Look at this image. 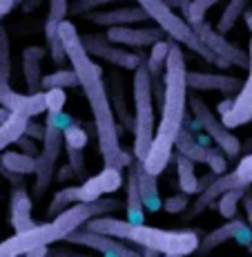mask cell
Masks as SVG:
<instances>
[{"instance_id": "obj_6", "label": "cell", "mask_w": 252, "mask_h": 257, "mask_svg": "<svg viewBox=\"0 0 252 257\" xmlns=\"http://www.w3.org/2000/svg\"><path fill=\"white\" fill-rule=\"evenodd\" d=\"M121 172L123 170L105 166L98 175L87 177L81 186H67V188H63V190L54 192V199L49 201L47 215L54 219L56 215H61L63 210H67L69 206H74V204H81V201H98V199H103V197H110L112 192H116L118 188L125 184Z\"/></svg>"}, {"instance_id": "obj_43", "label": "cell", "mask_w": 252, "mask_h": 257, "mask_svg": "<svg viewBox=\"0 0 252 257\" xmlns=\"http://www.w3.org/2000/svg\"><path fill=\"white\" fill-rule=\"evenodd\" d=\"M23 0H0V25H3V18L12 12L16 5H21Z\"/></svg>"}, {"instance_id": "obj_31", "label": "cell", "mask_w": 252, "mask_h": 257, "mask_svg": "<svg viewBox=\"0 0 252 257\" xmlns=\"http://www.w3.org/2000/svg\"><path fill=\"white\" fill-rule=\"evenodd\" d=\"M27 116H21V114H12L5 125H0V152H5L12 143H16L21 137L25 135L27 130Z\"/></svg>"}, {"instance_id": "obj_18", "label": "cell", "mask_w": 252, "mask_h": 257, "mask_svg": "<svg viewBox=\"0 0 252 257\" xmlns=\"http://www.w3.org/2000/svg\"><path fill=\"white\" fill-rule=\"evenodd\" d=\"M112 43L123 47H147L156 45L163 41L161 27H134V25H121V27H110L105 34Z\"/></svg>"}, {"instance_id": "obj_36", "label": "cell", "mask_w": 252, "mask_h": 257, "mask_svg": "<svg viewBox=\"0 0 252 257\" xmlns=\"http://www.w3.org/2000/svg\"><path fill=\"white\" fill-rule=\"evenodd\" d=\"M110 3H118V0H74V3H69V14L72 16H87L90 12H96L98 7Z\"/></svg>"}, {"instance_id": "obj_3", "label": "cell", "mask_w": 252, "mask_h": 257, "mask_svg": "<svg viewBox=\"0 0 252 257\" xmlns=\"http://www.w3.org/2000/svg\"><path fill=\"white\" fill-rule=\"evenodd\" d=\"M87 228L96 230L103 235H112L116 239L130 241L141 248L159 250L161 255H192L196 253L201 239L192 230H165L156 228V226L147 224H132L127 219H116V217H96V219L87 221Z\"/></svg>"}, {"instance_id": "obj_47", "label": "cell", "mask_w": 252, "mask_h": 257, "mask_svg": "<svg viewBox=\"0 0 252 257\" xmlns=\"http://www.w3.org/2000/svg\"><path fill=\"white\" fill-rule=\"evenodd\" d=\"M141 253H143V257H163L159 250H152V248H141Z\"/></svg>"}, {"instance_id": "obj_26", "label": "cell", "mask_w": 252, "mask_h": 257, "mask_svg": "<svg viewBox=\"0 0 252 257\" xmlns=\"http://www.w3.org/2000/svg\"><path fill=\"white\" fill-rule=\"evenodd\" d=\"M125 219L132 224H145V204H143L141 188H138L136 175L132 168L125 179Z\"/></svg>"}, {"instance_id": "obj_16", "label": "cell", "mask_w": 252, "mask_h": 257, "mask_svg": "<svg viewBox=\"0 0 252 257\" xmlns=\"http://www.w3.org/2000/svg\"><path fill=\"white\" fill-rule=\"evenodd\" d=\"M248 54H250V70H248V78L243 81L239 94L232 98L230 110L221 116V121L234 130L239 125H245V123H252V38L248 45Z\"/></svg>"}, {"instance_id": "obj_17", "label": "cell", "mask_w": 252, "mask_h": 257, "mask_svg": "<svg viewBox=\"0 0 252 257\" xmlns=\"http://www.w3.org/2000/svg\"><path fill=\"white\" fill-rule=\"evenodd\" d=\"M232 188H241L239 179H236V175H234V170L219 175L210 186H205L203 190L196 195L194 204L190 206V212L185 215V219L190 221V219H194V217H199L201 212H205L210 206H214V201H219L221 197L225 195V192L232 190Z\"/></svg>"}, {"instance_id": "obj_2", "label": "cell", "mask_w": 252, "mask_h": 257, "mask_svg": "<svg viewBox=\"0 0 252 257\" xmlns=\"http://www.w3.org/2000/svg\"><path fill=\"white\" fill-rule=\"evenodd\" d=\"M187 65L181 43L172 41L170 56L163 74V101H161V121L156 125V135L152 148L145 157V168L152 175L159 177L170 164L172 150L176 148L179 132L185 125V107H187Z\"/></svg>"}, {"instance_id": "obj_48", "label": "cell", "mask_w": 252, "mask_h": 257, "mask_svg": "<svg viewBox=\"0 0 252 257\" xmlns=\"http://www.w3.org/2000/svg\"><path fill=\"white\" fill-rule=\"evenodd\" d=\"M243 18H245V23H248V29L252 32V12H245V14H243Z\"/></svg>"}, {"instance_id": "obj_11", "label": "cell", "mask_w": 252, "mask_h": 257, "mask_svg": "<svg viewBox=\"0 0 252 257\" xmlns=\"http://www.w3.org/2000/svg\"><path fill=\"white\" fill-rule=\"evenodd\" d=\"M192 29L196 32V36L203 41V45L210 49L214 56H219L223 63L228 65H234V67H241V70H250V54L248 49H241L236 43H230L225 38V34H221L216 27H212L210 23L205 21H196V23H190Z\"/></svg>"}, {"instance_id": "obj_4", "label": "cell", "mask_w": 252, "mask_h": 257, "mask_svg": "<svg viewBox=\"0 0 252 257\" xmlns=\"http://www.w3.org/2000/svg\"><path fill=\"white\" fill-rule=\"evenodd\" d=\"M132 96H134V159L145 161L156 135L154 123V85L147 63L134 70L132 78Z\"/></svg>"}, {"instance_id": "obj_5", "label": "cell", "mask_w": 252, "mask_h": 257, "mask_svg": "<svg viewBox=\"0 0 252 257\" xmlns=\"http://www.w3.org/2000/svg\"><path fill=\"white\" fill-rule=\"evenodd\" d=\"M136 5H141V7L145 9L147 16L156 23V27H161L172 41H176V43H181V45H185L187 49H192V52L199 54L207 63H216V65H221V67H230L228 63H223L219 56H214V54L203 45V41L196 36L192 25L187 23L185 18H181L165 0H136Z\"/></svg>"}, {"instance_id": "obj_45", "label": "cell", "mask_w": 252, "mask_h": 257, "mask_svg": "<svg viewBox=\"0 0 252 257\" xmlns=\"http://www.w3.org/2000/svg\"><path fill=\"white\" fill-rule=\"evenodd\" d=\"M47 253H49V246H43V248L32 250V253H27L25 257H47Z\"/></svg>"}, {"instance_id": "obj_29", "label": "cell", "mask_w": 252, "mask_h": 257, "mask_svg": "<svg viewBox=\"0 0 252 257\" xmlns=\"http://www.w3.org/2000/svg\"><path fill=\"white\" fill-rule=\"evenodd\" d=\"M3 168L14 175H36V157L27 152H3Z\"/></svg>"}, {"instance_id": "obj_19", "label": "cell", "mask_w": 252, "mask_h": 257, "mask_svg": "<svg viewBox=\"0 0 252 257\" xmlns=\"http://www.w3.org/2000/svg\"><path fill=\"white\" fill-rule=\"evenodd\" d=\"M243 81L230 74L214 72H187V87L194 92H221V94H239Z\"/></svg>"}, {"instance_id": "obj_12", "label": "cell", "mask_w": 252, "mask_h": 257, "mask_svg": "<svg viewBox=\"0 0 252 257\" xmlns=\"http://www.w3.org/2000/svg\"><path fill=\"white\" fill-rule=\"evenodd\" d=\"M81 41H83V47L90 52V56L107 61L110 65L121 67L125 72H134L136 67H141L145 63V58L141 54L130 52V49H125L123 45L112 43L105 34H85V36H81Z\"/></svg>"}, {"instance_id": "obj_38", "label": "cell", "mask_w": 252, "mask_h": 257, "mask_svg": "<svg viewBox=\"0 0 252 257\" xmlns=\"http://www.w3.org/2000/svg\"><path fill=\"white\" fill-rule=\"evenodd\" d=\"M45 98H47V112H63L67 103V94L61 87H52L45 90Z\"/></svg>"}, {"instance_id": "obj_9", "label": "cell", "mask_w": 252, "mask_h": 257, "mask_svg": "<svg viewBox=\"0 0 252 257\" xmlns=\"http://www.w3.org/2000/svg\"><path fill=\"white\" fill-rule=\"evenodd\" d=\"M45 139H43L41 155L36 157V181H34V195L36 197H43L47 188L54 184V172H56L58 159H61L63 148H65V130L49 121H45Z\"/></svg>"}, {"instance_id": "obj_7", "label": "cell", "mask_w": 252, "mask_h": 257, "mask_svg": "<svg viewBox=\"0 0 252 257\" xmlns=\"http://www.w3.org/2000/svg\"><path fill=\"white\" fill-rule=\"evenodd\" d=\"M12 47H9V34L0 25V105L7 107L12 114H21L34 118L43 112H47V98L45 92L36 94H21L12 90Z\"/></svg>"}, {"instance_id": "obj_37", "label": "cell", "mask_w": 252, "mask_h": 257, "mask_svg": "<svg viewBox=\"0 0 252 257\" xmlns=\"http://www.w3.org/2000/svg\"><path fill=\"white\" fill-rule=\"evenodd\" d=\"M65 150H67V164L72 166L74 177L85 181L87 179V161H85L83 150H74V148H65Z\"/></svg>"}, {"instance_id": "obj_33", "label": "cell", "mask_w": 252, "mask_h": 257, "mask_svg": "<svg viewBox=\"0 0 252 257\" xmlns=\"http://www.w3.org/2000/svg\"><path fill=\"white\" fill-rule=\"evenodd\" d=\"M250 186H241V188H232L223 197L219 199V212L225 217V219H234L236 217V206L239 201H243V197L248 195Z\"/></svg>"}, {"instance_id": "obj_42", "label": "cell", "mask_w": 252, "mask_h": 257, "mask_svg": "<svg viewBox=\"0 0 252 257\" xmlns=\"http://www.w3.org/2000/svg\"><path fill=\"white\" fill-rule=\"evenodd\" d=\"M16 146L21 148V152H27V155H32V157L41 155V150H38V146H36V139H32V137H27V135H23L21 139L16 141Z\"/></svg>"}, {"instance_id": "obj_1", "label": "cell", "mask_w": 252, "mask_h": 257, "mask_svg": "<svg viewBox=\"0 0 252 257\" xmlns=\"http://www.w3.org/2000/svg\"><path fill=\"white\" fill-rule=\"evenodd\" d=\"M58 34H61V41L65 45L69 63H72L74 72L78 74L81 90L85 94L87 103H90V112L94 116V125H96L98 150H101L103 164L110 168H116V170L130 168L132 161H134V152L123 150V146H121V127L116 123L110 90H107L105 78H103V67L83 47L81 34H78L76 25L63 21Z\"/></svg>"}, {"instance_id": "obj_28", "label": "cell", "mask_w": 252, "mask_h": 257, "mask_svg": "<svg viewBox=\"0 0 252 257\" xmlns=\"http://www.w3.org/2000/svg\"><path fill=\"white\" fill-rule=\"evenodd\" d=\"M172 49V38L170 41H159L150 49V61H147V70L152 74V83H163V74H165V63Z\"/></svg>"}, {"instance_id": "obj_46", "label": "cell", "mask_w": 252, "mask_h": 257, "mask_svg": "<svg viewBox=\"0 0 252 257\" xmlns=\"http://www.w3.org/2000/svg\"><path fill=\"white\" fill-rule=\"evenodd\" d=\"M9 118H12V112H9L7 107H3V105H0V125H5V123H7Z\"/></svg>"}, {"instance_id": "obj_14", "label": "cell", "mask_w": 252, "mask_h": 257, "mask_svg": "<svg viewBox=\"0 0 252 257\" xmlns=\"http://www.w3.org/2000/svg\"><path fill=\"white\" fill-rule=\"evenodd\" d=\"M67 244L72 246H85L90 250H96L101 255H112V257H143L141 250H134L130 246H125L123 239H116L112 235H103L96 230H90L87 226L76 228L72 235H67Z\"/></svg>"}, {"instance_id": "obj_24", "label": "cell", "mask_w": 252, "mask_h": 257, "mask_svg": "<svg viewBox=\"0 0 252 257\" xmlns=\"http://www.w3.org/2000/svg\"><path fill=\"white\" fill-rule=\"evenodd\" d=\"M248 224V221H243V219H228L223 226H219V228H214L212 233H207L203 239H201V244H199V248H196V255L199 257H205V255H210L214 248H219L221 244H225V241H230V239H234L236 235L241 233V228Z\"/></svg>"}, {"instance_id": "obj_30", "label": "cell", "mask_w": 252, "mask_h": 257, "mask_svg": "<svg viewBox=\"0 0 252 257\" xmlns=\"http://www.w3.org/2000/svg\"><path fill=\"white\" fill-rule=\"evenodd\" d=\"M248 5H250V0H230L225 5L223 14L219 16V21H216V29L221 34H230L236 27L239 18H243V14L248 12Z\"/></svg>"}, {"instance_id": "obj_49", "label": "cell", "mask_w": 252, "mask_h": 257, "mask_svg": "<svg viewBox=\"0 0 252 257\" xmlns=\"http://www.w3.org/2000/svg\"><path fill=\"white\" fill-rule=\"evenodd\" d=\"M163 257H183V255H163Z\"/></svg>"}, {"instance_id": "obj_15", "label": "cell", "mask_w": 252, "mask_h": 257, "mask_svg": "<svg viewBox=\"0 0 252 257\" xmlns=\"http://www.w3.org/2000/svg\"><path fill=\"white\" fill-rule=\"evenodd\" d=\"M67 14H69V0H49L47 21H45V41H47L49 58H52L58 67H63L69 61L65 45H63V41H61V34H58V29H61Z\"/></svg>"}, {"instance_id": "obj_10", "label": "cell", "mask_w": 252, "mask_h": 257, "mask_svg": "<svg viewBox=\"0 0 252 257\" xmlns=\"http://www.w3.org/2000/svg\"><path fill=\"white\" fill-rule=\"evenodd\" d=\"M187 105H190L192 114H194V121H199V125L203 127L207 132V137L214 141V146H219L232 159L241 155V141L236 139L234 132L221 121V116H216L214 112L210 110V105H207L203 98L192 94V96H187Z\"/></svg>"}, {"instance_id": "obj_39", "label": "cell", "mask_w": 252, "mask_h": 257, "mask_svg": "<svg viewBox=\"0 0 252 257\" xmlns=\"http://www.w3.org/2000/svg\"><path fill=\"white\" fill-rule=\"evenodd\" d=\"M187 206H190V195L181 192V195H172L163 201V210L170 212V215H181Z\"/></svg>"}, {"instance_id": "obj_34", "label": "cell", "mask_w": 252, "mask_h": 257, "mask_svg": "<svg viewBox=\"0 0 252 257\" xmlns=\"http://www.w3.org/2000/svg\"><path fill=\"white\" fill-rule=\"evenodd\" d=\"M216 3H221V0H190V3L185 5V21L187 23L203 21L205 14L210 12Z\"/></svg>"}, {"instance_id": "obj_22", "label": "cell", "mask_w": 252, "mask_h": 257, "mask_svg": "<svg viewBox=\"0 0 252 257\" xmlns=\"http://www.w3.org/2000/svg\"><path fill=\"white\" fill-rule=\"evenodd\" d=\"M130 168L134 170V175H136V181H138V188H141L145 210L147 212H159L163 208V199L159 195V177L152 175V172L145 168V164L138 161V159L132 161Z\"/></svg>"}, {"instance_id": "obj_8", "label": "cell", "mask_w": 252, "mask_h": 257, "mask_svg": "<svg viewBox=\"0 0 252 257\" xmlns=\"http://www.w3.org/2000/svg\"><path fill=\"white\" fill-rule=\"evenodd\" d=\"M65 239H67L65 228H63L61 221L54 217L52 221L36 224L34 228L16 233L14 237H9V239L0 241V257H25L36 248H43V246L56 244V241H65Z\"/></svg>"}, {"instance_id": "obj_27", "label": "cell", "mask_w": 252, "mask_h": 257, "mask_svg": "<svg viewBox=\"0 0 252 257\" xmlns=\"http://www.w3.org/2000/svg\"><path fill=\"white\" fill-rule=\"evenodd\" d=\"M176 175H179V188L185 195H199V177H196L194 161L187 159L185 155H176Z\"/></svg>"}, {"instance_id": "obj_21", "label": "cell", "mask_w": 252, "mask_h": 257, "mask_svg": "<svg viewBox=\"0 0 252 257\" xmlns=\"http://www.w3.org/2000/svg\"><path fill=\"white\" fill-rule=\"evenodd\" d=\"M47 54L49 52L45 47H38V45L23 49V76H25V83H27L29 94L43 92V61H45Z\"/></svg>"}, {"instance_id": "obj_13", "label": "cell", "mask_w": 252, "mask_h": 257, "mask_svg": "<svg viewBox=\"0 0 252 257\" xmlns=\"http://www.w3.org/2000/svg\"><path fill=\"white\" fill-rule=\"evenodd\" d=\"M176 150L181 155H185L187 159H192L194 164H205L210 168V172L214 175H223L228 172V155L221 150L219 146H203L196 141V137L183 125V130L179 132L176 139Z\"/></svg>"}, {"instance_id": "obj_25", "label": "cell", "mask_w": 252, "mask_h": 257, "mask_svg": "<svg viewBox=\"0 0 252 257\" xmlns=\"http://www.w3.org/2000/svg\"><path fill=\"white\" fill-rule=\"evenodd\" d=\"M110 98H112V107H114V114H116V121H121L125 125V130H132L134 132V116L130 114L127 110V94H125V83H123V76L121 72L114 70L110 72Z\"/></svg>"}, {"instance_id": "obj_35", "label": "cell", "mask_w": 252, "mask_h": 257, "mask_svg": "<svg viewBox=\"0 0 252 257\" xmlns=\"http://www.w3.org/2000/svg\"><path fill=\"white\" fill-rule=\"evenodd\" d=\"M90 137L83 130L78 123H72L69 127H65V148H74V150H83L87 146Z\"/></svg>"}, {"instance_id": "obj_20", "label": "cell", "mask_w": 252, "mask_h": 257, "mask_svg": "<svg viewBox=\"0 0 252 257\" xmlns=\"http://www.w3.org/2000/svg\"><path fill=\"white\" fill-rule=\"evenodd\" d=\"M87 21L94 25H101V27H121V25H138L143 21H147V14L141 5L134 7H118V9H110V12H90L87 14Z\"/></svg>"}, {"instance_id": "obj_23", "label": "cell", "mask_w": 252, "mask_h": 257, "mask_svg": "<svg viewBox=\"0 0 252 257\" xmlns=\"http://www.w3.org/2000/svg\"><path fill=\"white\" fill-rule=\"evenodd\" d=\"M9 219H12V228L16 233L29 230L36 226V221L32 219V199H29L27 190L23 186L14 188L12 199H9Z\"/></svg>"}, {"instance_id": "obj_32", "label": "cell", "mask_w": 252, "mask_h": 257, "mask_svg": "<svg viewBox=\"0 0 252 257\" xmlns=\"http://www.w3.org/2000/svg\"><path fill=\"white\" fill-rule=\"evenodd\" d=\"M43 87L45 90H52V87H61V90H67V87H81V83H78V74L72 70H65V67H61V70L47 74V76H43Z\"/></svg>"}, {"instance_id": "obj_40", "label": "cell", "mask_w": 252, "mask_h": 257, "mask_svg": "<svg viewBox=\"0 0 252 257\" xmlns=\"http://www.w3.org/2000/svg\"><path fill=\"white\" fill-rule=\"evenodd\" d=\"M234 175L241 186H252V152L239 161V166L234 168Z\"/></svg>"}, {"instance_id": "obj_41", "label": "cell", "mask_w": 252, "mask_h": 257, "mask_svg": "<svg viewBox=\"0 0 252 257\" xmlns=\"http://www.w3.org/2000/svg\"><path fill=\"white\" fill-rule=\"evenodd\" d=\"M45 132H47L45 123H34L32 118L27 121V130H25V135L27 137H32V139H36V141H43L45 139Z\"/></svg>"}, {"instance_id": "obj_44", "label": "cell", "mask_w": 252, "mask_h": 257, "mask_svg": "<svg viewBox=\"0 0 252 257\" xmlns=\"http://www.w3.org/2000/svg\"><path fill=\"white\" fill-rule=\"evenodd\" d=\"M243 210H245L248 224H250V228H252V192H248V195L243 197Z\"/></svg>"}]
</instances>
